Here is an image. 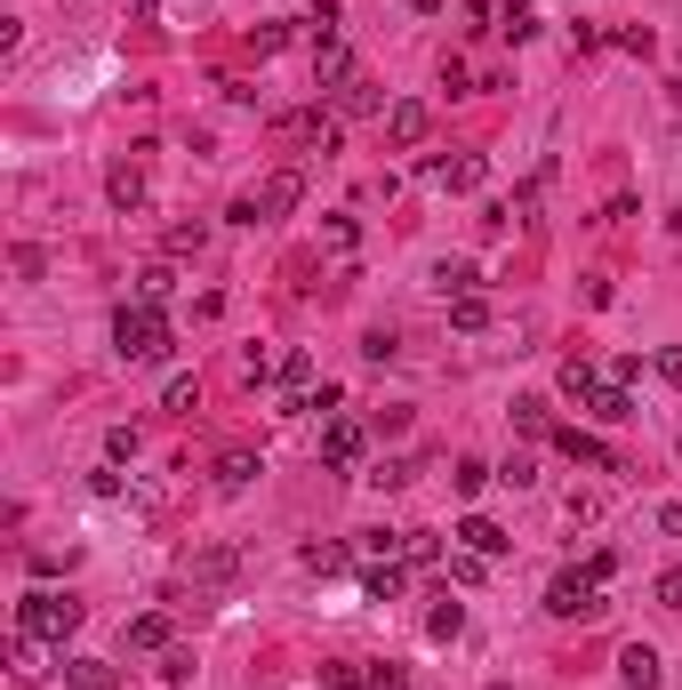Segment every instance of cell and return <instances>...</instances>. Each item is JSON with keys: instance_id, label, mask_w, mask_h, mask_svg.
I'll use <instances>...</instances> for the list:
<instances>
[{"instance_id": "cell-1", "label": "cell", "mask_w": 682, "mask_h": 690, "mask_svg": "<svg viewBox=\"0 0 682 690\" xmlns=\"http://www.w3.org/2000/svg\"><path fill=\"white\" fill-rule=\"evenodd\" d=\"M16 635H25V642H49V651H65V642L80 635V602L56 595V586H33V595L16 602Z\"/></svg>"}, {"instance_id": "cell-2", "label": "cell", "mask_w": 682, "mask_h": 690, "mask_svg": "<svg viewBox=\"0 0 682 690\" xmlns=\"http://www.w3.org/2000/svg\"><path fill=\"white\" fill-rule=\"evenodd\" d=\"M113 354L121 361H169V314L144 306V297H137V306H121L113 314Z\"/></svg>"}, {"instance_id": "cell-3", "label": "cell", "mask_w": 682, "mask_h": 690, "mask_svg": "<svg viewBox=\"0 0 682 690\" xmlns=\"http://www.w3.org/2000/svg\"><path fill=\"white\" fill-rule=\"evenodd\" d=\"M298 193H305V177H298V169H274L257 193H241V201H233V226H274V217L298 209Z\"/></svg>"}, {"instance_id": "cell-4", "label": "cell", "mask_w": 682, "mask_h": 690, "mask_svg": "<svg viewBox=\"0 0 682 690\" xmlns=\"http://www.w3.org/2000/svg\"><path fill=\"white\" fill-rule=\"evenodd\" d=\"M603 571H594V562H586V571H563V578H554L546 586V611L554 618H594V611H603Z\"/></svg>"}, {"instance_id": "cell-5", "label": "cell", "mask_w": 682, "mask_h": 690, "mask_svg": "<svg viewBox=\"0 0 682 690\" xmlns=\"http://www.w3.org/2000/svg\"><path fill=\"white\" fill-rule=\"evenodd\" d=\"M554 450L578 458V465H594V474H618V450L603 434H586V425H554Z\"/></svg>"}, {"instance_id": "cell-6", "label": "cell", "mask_w": 682, "mask_h": 690, "mask_svg": "<svg viewBox=\"0 0 682 690\" xmlns=\"http://www.w3.org/2000/svg\"><path fill=\"white\" fill-rule=\"evenodd\" d=\"M274 137H281V145H314V153H329V145H338V120H329L321 105H314V113H281Z\"/></svg>"}, {"instance_id": "cell-7", "label": "cell", "mask_w": 682, "mask_h": 690, "mask_svg": "<svg viewBox=\"0 0 682 690\" xmlns=\"http://www.w3.org/2000/svg\"><path fill=\"white\" fill-rule=\"evenodd\" d=\"M354 49H345V40H321V49H314V89L321 97H345V89H354Z\"/></svg>"}, {"instance_id": "cell-8", "label": "cell", "mask_w": 682, "mask_h": 690, "mask_svg": "<svg viewBox=\"0 0 682 690\" xmlns=\"http://www.w3.org/2000/svg\"><path fill=\"white\" fill-rule=\"evenodd\" d=\"M426 129H433V113L418 105V97H402V105L386 113V145H394V153H418V145H426Z\"/></svg>"}, {"instance_id": "cell-9", "label": "cell", "mask_w": 682, "mask_h": 690, "mask_svg": "<svg viewBox=\"0 0 682 690\" xmlns=\"http://www.w3.org/2000/svg\"><path fill=\"white\" fill-rule=\"evenodd\" d=\"M426 177H433V186H442V193H473V186H482V177H490V161L482 153H458V161H426Z\"/></svg>"}, {"instance_id": "cell-10", "label": "cell", "mask_w": 682, "mask_h": 690, "mask_svg": "<svg viewBox=\"0 0 682 690\" xmlns=\"http://www.w3.org/2000/svg\"><path fill=\"white\" fill-rule=\"evenodd\" d=\"M618 682H627V690H658V682H667V666H658L651 642H627V651H618Z\"/></svg>"}, {"instance_id": "cell-11", "label": "cell", "mask_w": 682, "mask_h": 690, "mask_svg": "<svg viewBox=\"0 0 682 690\" xmlns=\"http://www.w3.org/2000/svg\"><path fill=\"white\" fill-rule=\"evenodd\" d=\"M105 201H113L121 217L144 209V169H137V161H113V169H105Z\"/></svg>"}, {"instance_id": "cell-12", "label": "cell", "mask_w": 682, "mask_h": 690, "mask_svg": "<svg viewBox=\"0 0 682 690\" xmlns=\"http://www.w3.org/2000/svg\"><path fill=\"white\" fill-rule=\"evenodd\" d=\"M458 546H466V554H490V562H498L514 538H506V531H498L490 514H466V522H458Z\"/></svg>"}, {"instance_id": "cell-13", "label": "cell", "mask_w": 682, "mask_h": 690, "mask_svg": "<svg viewBox=\"0 0 682 690\" xmlns=\"http://www.w3.org/2000/svg\"><path fill=\"white\" fill-rule=\"evenodd\" d=\"M321 458H329V465H354V458H362V425H354V418H329V425H321Z\"/></svg>"}, {"instance_id": "cell-14", "label": "cell", "mask_w": 682, "mask_h": 690, "mask_svg": "<svg viewBox=\"0 0 682 690\" xmlns=\"http://www.w3.org/2000/svg\"><path fill=\"white\" fill-rule=\"evenodd\" d=\"M490 321H498V314H490V297H482V290H466V297H450V330H458V337H482V330H490Z\"/></svg>"}, {"instance_id": "cell-15", "label": "cell", "mask_w": 682, "mask_h": 690, "mask_svg": "<svg viewBox=\"0 0 682 690\" xmlns=\"http://www.w3.org/2000/svg\"><path fill=\"white\" fill-rule=\"evenodd\" d=\"M129 651H177V626L161 618V611H144V618H129Z\"/></svg>"}, {"instance_id": "cell-16", "label": "cell", "mask_w": 682, "mask_h": 690, "mask_svg": "<svg viewBox=\"0 0 682 690\" xmlns=\"http://www.w3.org/2000/svg\"><path fill=\"white\" fill-rule=\"evenodd\" d=\"M563 394L578 401V410H586V401H594V394H603V370H594V361H586V354H570V361H563Z\"/></svg>"}, {"instance_id": "cell-17", "label": "cell", "mask_w": 682, "mask_h": 690, "mask_svg": "<svg viewBox=\"0 0 682 690\" xmlns=\"http://www.w3.org/2000/svg\"><path fill=\"white\" fill-rule=\"evenodd\" d=\"M433 290H442V297H466V290H482L473 257H442V266H433Z\"/></svg>"}, {"instance_id": "cell-18", "label": "cell", "mask_w": 682, "mask_h": 690, "mask_svg": "<svg viewBox=\"0 0 682 690\" xmlns=\"http://www.w3.org/2000/svg\"><path fill=\"white\" fill-rule=\"evenodd\" d=\"M338 113H345V120H369V113H394V105H386V89H378V80H354V89L338 97Z\"/></svg>"}, {"instance_id": "cell-19", "label": "cell", "mask_w": 682, "mask_h": 690, "mask_svg": "<svg viewBox=\"0 0 682 690\" xmlns=\"http://www.w3.org/2000/svg\"><path fill=\"white\" fill-rule=\"evenodd\" d=\"M402 586H409V562H378V571L362 578V595L369 602H402Z\"/></svg>"}, {"instance_id": "cell-20", "label": "cell", "mask_w": 682, "mask_h": 690, "mask_svg": "<svg viewBox=\"0 0 682 690\" xmlns=\"http://www.w3.org/2000/svg\"><path fill=\"white\" fill-rule=\"evenodd\" d=\"M586 410L603 418V425H627V418H634V394H627V385H618V378H603V394H594Z\"/></svg>"}, {"instance_id": "cell-21", "label": "cell", "mask_w": 682, "mask_h": 690, "mask_svg": "<svg viewBox=\"0 0 682 690\" xmlns=\"http://www.w3.org/2000/svg\"><path fill=\"white\" fill-rule=\"evenodd\" d=\"M65 682L73 690H121V675H113L105 659H65Z\"/></svg>"}, {"instance_id": "cell-22", "label": "cell", "mask_w": 682, "mask_h": 690, "mask_svg": "<svg viewBox=\"0 0 682 690\" xmlns=\"http://www.w3.org/2000/svg\"><path fill=\"white\" fill-rule=\"evenodd\" d=\"M257 474H265V465H257L250 450H225V458H217V490H250Z\"/></svg>"}, {"instance_id": "cell-23", "label": "cell", "mask_w": 682, "mask_h": 690, "mask_svg": "<svg viewBox=\"0 0 682 690\" xmlns=\"http://www.w3.org/2000/svg\"><path fill=\"white\" fill-rule=\"evenodd\" d=\"M281 385H289V410L314 394V354H281Z\"/></svg>"}, {"instance_id": "cell-24", "label": "cell", "mask_w": 682, "mask_h": 690, "mask_svg": "<svg viewBox=\"0 0 682 690\" xmlns=\"http://www.w3.org/2000/svg\"><path fill=\"white\" fill-rule=\"evenodd\" d=\"M482 482H498V465H482V458H458V474H450V490H458V498H482Z\"/></svg>"}, {"instance_id": "cell-25", "label": "cell", "mask_w": 682, "mask_h": 690, "mask_svg": "<svg viewBox=\"0 0 682 690\" xmlns=\"http://www.w3.org/2000/svg\"><path fill=\"white\" fill-rule=\"evenodd\" d=\"M426 635L433 642H458L466 635V611H458V602H433V611H426Z\"/></svg>"}, {"instance_id": "cell-26", "label": "cell", "mask_w": 682, "mask_h": 690, "mask_svg": "<svg viewBox=\"0 0 682 690\" xmlns=\"http://www.w3.org/2000/svg\"><path fill=\"white\" fill-rule=\"evenodd\" d=\"M321 682H329V690H369V666H362V659H329Z\"/></svg>"}, {"instance_id": "cell-27", "label": "cell", "mask_w": 682, "mask_h": 690, "mask_svg": "<svg viewBox=\"0 0 682 690\" xmlns=\"http://www.w3.org/2000/svg\"><path fill=\"white\" fill-rule=\"evenodd\" d=\"M169 290H177L169 266H144V273H137V297H144V306H169Z\"/></svg>"}, {"instance_id": "cell-28", "label": "cell", "mask_w": 682, "mask_h": 690, "mask_svg": "<svg viewBox=\"0 0 682 690\" xmlns=\"http://www.w3.org/2000/svg\"><path fill=\"white\" fill-rule=\"evenodd\" d=\"M193 578H201V586L233 578V554H225V546H201V554H193Z\"/></svg>"}, {"instance_id": "cell-29", "label": "cell", "mask_w": 682, "mask_h": 690, "mask_svg": "<svg viewBox=\"0 0 682 690\" xmlns=\"http://www.w3.org/2000/svg\"><path fill=\"white\" fill-rule=\"evenodd\" d=\"M298 562H305V571H321V578H329V571H345V546H329V538H314V546H305Z\"/></svg>"}, {"instance_id": "cell-30", "label": "cell", "mask_w": 682, "mask_h": 690, "mask_svg": "<svg viewBox=\"0 0 682 690\" xmlns=\"http://www.w3.org/2000/svg\"><path fill=\"white\" fill-rule=\"evenodd\" d=\"M498 33H506V40H530V33H539V9H522V0L498 9Z\"/></svg>"}, {"instance_id": "cell-31", "label": "cell", "mask_w": 682, "mask_h": 690, "mask_svg": "<svg viewBox=\"0 0 682 690\" xmlns=\"http://www.w3.org/2000/svg\"><path fill=\"white\" fill-rule=\"evenodd\" d=\"M193 401H201V385H193V378H169V394H161V410H177V418H193Z\"/></svg>"}, {"instance_id": "cell-32", "label": "cell", "mask_w": 682, "mask_h": 690, "mask_svg": "<svg viewBox=\"0 0 682 690\" xmlns=\"http://www.w3.org/2000/svg\"><path fill=\"white\" fill-rule=\"evenodd\" d=\"M514 425H522V434H554V418H546V401H514Z\"/></svg>"}, {"instance_id": "cell-33", "label": "cell", "mask_w": 682, "mask_h": 690, "mask_svg": "<svg viewBox=\"0 0 682 690\" xmlns=\"http://www.w3.org/2000/svg\"><path fill=\"white\" fill-rule=\"evenodd\" d=\"M498 482H506V490H530V482H539V465H530V450H514V458L498 465Z\"/></svg>"}, {"instance_id": "cell-34", "label": "cell", "mask_w": 682, "mask_h": 690, "mask_svg": "<svg viewBox=\"0 0 682 690\" xmlns=\"http://www.w3.org/2000/svg\"><path fill=\"white\" fill-rule=\"evenodd\" d=\"M651 595H658V611H682V562H674V571H658V578H651Z\"/></svg>"}, {"instance_id": "cell-35", "label": "cell", "mask_w": 682, "mask_h": 690, "mask_svg": "<svg viewBox=\"0 0 682 690\" xmlns=\"http://www.w3.org/2000/svg\"><path fill=\"white\" fill-rule=\"evenodd\" d=\"M201 241H210V226H169V257H201Z\"/></svg>"}, {"instance_id": "cell-36", "label": "cell", "mask_w": 682, "mask_h": 690, "mask_svg": "<svg viewBox=\"0 0 682 690\" xmlns=\"http://www.w3.org/2000/svg\"><path fill=\"white\" fill-rule=\"evenodd\" d=\"M362 354H369V361H378V370H386V361L402 354V337H394V330H369V337H362Z\"/></svg>"}, {"instance_id": "cell-37", "label": "cell", "mask_w": 682, "mask_h": 690, "mask_svg": "<svg viewBox=\"0 0 682 690\" xmlns=\"http://www.w3.org/2000/svg\"><path fill=\"white\" fill-rule=\"evenodd\" d=\"M105 458H113V465L137 458V425H113V434H105Z\"/></svg>"}, {"instance_id": "cell-38", "label": "cell", "mask_w": 682, "mask_h": 690, "mask_svg": "<svg viewBox=\"0 0 682 690\" xmlns=\"http://www.w3.org/2000/svg\"><path fill=\"white\" fill-rule=\"evenodd\" d=\"M482 571H490V554H466V546H458V554H450V578H458V586H473Z\"/></svg>"}, {"instance_id": "cell-39", "label": "cell", "mask_w": 682, "mask_h": 690, "mask_svg": "<svg viewBox=\"0 0 682 690\" xmlns=\"http://www.w3.org/2000/svg\"><path fill=\"white\" fill-rule=\"evenodd\" d=\"M433 554H442V546H433L426 531H402V562H418V571H426V562H433Z\"/></svg>"}, {"instance_id": "cell-40", "label": "cell", "mask_w": 682, "mask_h": 690, "mask_svg": "<svg viewBox=\"0 0 682 690\" xmlns=\"http://www.w3.org/2000/svg\"><path fill=\"white\" fill-rule=\"evenodd\" d=\"M409 474H418V465H409V458H386V465H378V474H369V482H378V490H402Z\"/></svg>"}, {"instance_id": "cell-41", "label": "cell", "mask_w": 682, "mask_h": 690, "mask_svg": "<svg viewBox=\"0 0 682 690\" xmlns=\"http://www.w3.org/2000/svg\"><path fill=\"white\" fill-rule=\"evenodd\" d=\"M161 682H193V651H161Z\"/></svg>"}, {"instance_id": "cell-42", "label": "cell", "mask_w": 682, "mask_h": 690, "mask_svg": "<svg viewBox=\"0 0 682 690\" xmlns=\"http://www.w3.org/2000/svg\"><path fill=\"white\" fill-rule=\"evenodd\" d=\"M250 49H257V56H274V49H289V25H257V33H250Z\"/></svg>"}, {"instance_id": "cell-43", "label": "cell", "mask_w": 682, "mask_h": 690, "mask_svg": "<svg viewBox=\"0 0 682 690\" xmlns=\"http://www.w3.org/2000/svg\"><path fill=\"white\" fill-rule=\"evenodd\" d=\"M321 233H329V250H354V241H362V226H354V217H329Z\"/></svg>"}, {"instance_id": "cell-44", "label": "cell", "mask_w": 682, "mask_h": 690, "mask_svg": "<svg viewBox=\"0 0 682 690\" xmlns=\"http://www.w3.org/2000/svg\"><path fill=\"white\" fill-rule=\"evenodd\" d=\"M442 89H450V97H466V89H473V73H466V56H450V65H442Z\"/></svg>"}, {"instance_id": "cell-45", "label": "cell", "mask_w": 682, "mask_h": 690, "mask_svg": "<svg viewBox=\"0 0 682 690\" xmlns=\"http://www.w3.org/2000/svg\"><path fill=\"white\" fill-rule=\"evenodd\" d=\"M369 690H409V675H402L394 659H386V666H369Z\"/></svg>"}, {"instance_id": "cell-46", "label": "cell", "mask_w": 682, "mask_h": 690, "mask_svg": "<svg viewBox=\"0 0 682 690\" xmlns=\"http://www.w3.org/2000/svg\"><path fill=\"white\" fill-rule=\"evenodd\" d=\"M658 378H667V385H682V345H667V354H658Z\"/></svg>"}, {"instance_id": "cell-47", "label": "cell", "mask_w": 682, "mask_h": 690, "mask_svg": "<svg viewBox=\"0 0 682 690\" xmlns=\"http://www.w3.org/2000/svg\"><path fill=\"white\" fill-rule=\"evenodd\" d=\"M490 690H514V682H490Z\"/></svg>"}]
</instances>
